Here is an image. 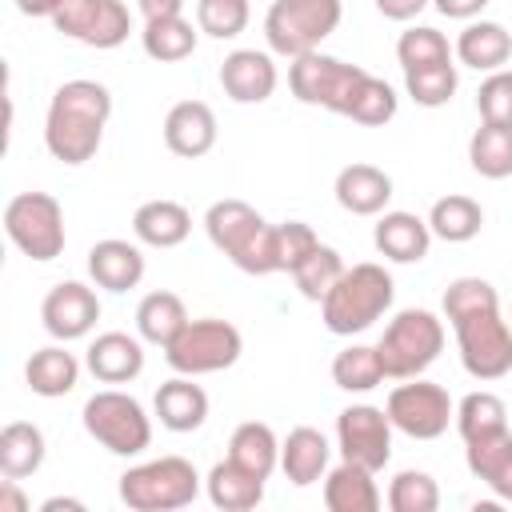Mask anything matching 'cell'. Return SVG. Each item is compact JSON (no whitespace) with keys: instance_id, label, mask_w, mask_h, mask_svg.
I'll use <instances>...</instances> for the list:
<instances>
[{"instance_id":"cell-1","label":"cell","mask_w":512,"mask_h":512,"mask_svg":"<svg viewBox=\"0 0 512 512\" xmlns=\"http://www.w3.org/2000/svg\"><path fill=\"white\" fill-rule=\"evenodd\" d=\"M444 316L456 332L460 364L472 380L512 372V324L500 316V296L480 276H460L444 288Z\"/></svg>"},{"instance_id":"cell-2","label":"cell","mask_w":512,"mask_h":512,"mask_svg":"<svg viewBox=\"0 0 512 512\" xmlns=\"http://www.w3.org/2000/svg\"><path fill=\"white\" fill-rule=\"evenodd\" d=\"M112 116V92L100 80H68L52 92L44 116V148L60 164H84L100 152Z\"/></svg>"},{"instance_id":"cell-3","label":"cell","mask_w":512,"mask_h":512,"mask_svg":"<svg viewBox=\"0 0 512 512\" xmlns=\"http://www.w3.org/2000/svg\"><path fill=\"white\" fill-rule=\"evenodd\" d=\"M204 232L216 252H224L240 272L248 276H272L276 272V224H268L252 204L244 200H216L204 212Z\"/></svg>"},{"instance_id":"cell-4","label":"cell","mask_w":512,"mask_h":512,"mask_svg":"<svg viewBox=\"0 0 512 512\" xmlns=\"http://www.w3.org/2000/svg\"><path fill=\"white\" fill-rule=\"evenodd\" d=\"M392 296H396V284L384 264H372V260L352 264L332 284V292L320 300L324 328L332 336H356V332L372 328L392 308Z\"/></svg>"},{"instance_id":"cell-5","label":"cell","mask_w":512,"mask_h":512,"mask_svg":"<svg viewBox=\"0 0 512 512\" xmlns=\"http://www.w3.org/2000/svg\"><path fill=\"white\" fill-rule=\"evenodd\" d=\"M376 352H380V364H384L388 380L424 376L436 364V356L444 352V320L428 308H404L380 332Z\"/></svg>"},{"instance_id":"cell-6","label":"cell","mask_w":512,"mask_h":512,"mask_svg":"<svg viewBox=\"0 0 512 512\" xmlns=\"http://www.w3.org/2000/svg\"><path fill=\"white\" fill-rule=\"evenodd\" d=\"M200 496V472L184 456H156L120 476V500L132 512H176Z\"/></svg>"},{"instance_id":"cell-7","label":"cell","mask_w":512,"mask_h":512,"mask_svg":"<svg viewBox=\"0 0 512 512\" xmlns=\"http://www.w3.org/2000/svg\"><path fill=\"white\" fill-rule=\"evenodd\" d=\"M340 0H272L264 16V36L276 56H308L340 28Z\"/></svg>"},{"instance_id":"cell-8","label":"cell","mask_w":512,"mask_h":512,"mask_svg":"<svg viewBox=\"0 0 512 512\" xmlns=\"http://www.w3.org/2000/svg\"><path fill=\"white\" fill-rule=\"evenodd\" d=\"M244 352V336L236 324L220 320V316H200L188 320L168 344H164V360L172 372L180 376H208V372H224L240 360Z\"/></svg>"},{"instance_id":"cell-9","label":"cell","mask_w":512,"mask_h":512,"mask_svg":"<svg viewBox=\"0 0 512 512\" xmlns=\"http://www.w3.org/2000/svg\"><path fill=\"white\" fill-rule=\"evenodd\" d=\"M80 420H84V432L112 456H140L152 444V420H148L144 404L120 388L92 392L84 400Z\"/></svg>"},{"instance_id":"cell-10","label":"cell","mask_w":512,"mask_h":512,"mask_svg":"<svg viewBox=\"0 0 512 512\" xmlns=\"http://www.w3.org/2000/svg\"><path fill=\"white\" fill-rule=\"evenodd\" d=\"M4 232L28 260H56L64 252V208L48 192H20L4 204Z\"/></svg>"},{"instance_id":"cell-11","label":"cell","mask_w":512,"mask_h":512,"mask_svg":"<svg viewBox=\"0 0 512 512\" xmlns=\"http://www.w3.org/2000/svg\"><path fill=\"white\" fill-rule=\"evenodd\" d=\"M368 72L360 64H348V60H336V56H324L320 48L308 52V56H296L288 64V88L300 104H312V108H328L336 116H348V104L360 88Z\"/></svg>"},{"instance_id":"cell-12","label":"cell","mask_w":512,"mask_h":512,"mask_svg":"<svg viewBox=\"0 0 512 512\" xmlns=\"http://www.w3.org/2000/svg\"><path fill=\"white\" fill-rule=\"evenodd\" d=\"M388 420L396 432L412 436V440H436L448 432V424L456 420V404L448 396V388L432 384V380H404L388 392V404H384Z\"/></svg>"},{"instance_id":"cell-13","label":"cell","mask_w":512,"mask_h":512,"mask_svg":"<svg viewBox=\"0 0 512 512\" xmlns=\"http://www.w3.org/2000/svg\"><path fill=\"white\" fill-rule=\"evenodd\" d=\"M52 24L88 48H120L132 32V12L124 0H64Z\"/></svg>"},{"instance_id":"cell-14","label":"cell","mask_w":512,"mask_h":512,"mask_svg":"<svg viewBox=\"0 0 512 512\" xmlns=\"http://www.w3.org/2000/svg\"><path fill=\"white\" fill-rule=\"evenodd\" d=\"M336 448L344 460L380 472L392 460V420L376 404H348L336 416Z\"/></svg>"},{"instance_id":"cell-15","label":"cell","mask_w":512,"mask_h":512,"mask_svg":"<svg viewBox=\"0 0 512 512\" xmlns=\"http://www.w3.org/2000/svg\"><path fill=\"white\" fill-rule=\"evenodd\" d=\"M40 320H44V332L52 336V340H80V336H88L92 328H96V320H100V300H96V292L88 288V284H80V280H60L48 296H44V304H40Z\"/></svg>"},{"instance_id":"cell-16","label":"cell","mask_w":512,"mask_h":512,"mask_svg":"<svg viewBox=\"0 0 512 512\" xmlns=\"http://www.w3.org/2000/svg\"><path fill=\"white\" fill-rule=\"evenodd\" d=\"M276 84H280V72H276V64H272L268 52L236 48L220 64V88L236 104H264L276 92Z\"/></svg>"},{"instance_id":"cell-17","label":"cell","mask_w":512,"mask_h":512,"mask_svg":"<svg viewBox=\"0 0 512 512\" xmlns=\"http://www.w3.org/2000/svg\"><path fill=\"white\" fill-rule=\"evenodd\" d=\"M164 144L184 160H200L216 144V112L204 100H180L164 116Z\"/></svg>"},{"instance_id":"cell-18","label":"cell","mask_w":512,"mask_h":512,"mask_svg":"<svg viewBox=\"0 0 512 512\" xmlns=\"http://www.w3.org/2000/svg\"><path fill=\"white\" fill-rule=\"evenodd\" d=\"M372 244L392 264H420L432 248V228L416 212H380L372 228Z\"/></svg>"},{"instance_id":"cell-19","label":"cell","mask_w":512,"mask_h":512,"mask_svg":"<svg viewBox=\"0 0 512 512\" xmlns=\"http://www.w3.org/2000/svg\"><path fill=\"white\" fill-rule=\"evenodd\" d=\"M336 204L352 216H380L388 212V200H392V176L376 164H348L336 172Z\"/></svg>"},{"instance_id":"cell-20","label":"cell","mask_w":512,"mask_h":512,"mask_svg":"<svg viewBox=\"0 0 512 512\" xmlns=\"http://www.w3.org/2000/svg\"><path fill=\"white\" fill-rule=\"evenodd\" d=\"M84 364L100 384H128L144 372V344L128 332H100L88 344Z\"/></svg>"},{"instance_id":"cell-21","label":"cell","mask_w":512,"mask_h":512,"mask_svg":"<svg viewBox=\"0 0 512 512\" xmlns=\"http://www.w3.org/2000/svg\"><path fill=\"white\" fill-rule=\"evenodd\" d=\"M88 276L104 292H128L144 280V252L128 240H116V236L96 240L88 248Z\"/></svg>"},{"instance_id":"cell-22","label":"cell","mask_w":512,"mask_h":512,"mask_svg":"<svg viewBox=\"0 0 512 512\" xmlns=\"http://www.w3.org/2000/svg\"><path fill=\"white\" fill-rule=\"evenodd\" d=\"M328 460H332V444L320 428H292L284 440H280V472L296 484V488H308L316 480L328 476Z\"/></svg>"},{"instance_id":"cell-23","label":"cell","mask_w":512,"mask_h":512,"mask_svg":"<svg viewBox=\"0 0 512 512\" xmlns=\"http://www.w3.org/2000/svg\"><path fill=\"white\" fill-rule=\"evenodd\" d=\"M324 504L328 512H376L384 504L376 488V472L352 460H340L324 476Z\"/></svg>"},{"instance_id":"cell-24","label":"cell","mask_w":512,"mask_h":512,"mask_svg":"<svg viewBox=\"0 0 512 512\" xmlns=\"http://www.w3.org/2000/svg\"><path fill=\"white\" fill-rule=\"evenodd\" d=\"M160 424L168 432H196L204 420H208V392L200 384H192V376H172L156 388V400H152Z\"/></svg>"},{"instance_id":"cell-25","label":"cell","mask_w":512,"mask_h":512,"mask_svg":"<svg viewBox=\"0 0 512 512\" xmlns=\"http://www.w3.org/2000/svg\"><path fill=\"white\" fill-rule=\"evenodd\" d=\"M460 64L476 68V72H496L512 60V32L496 20H472L460 36H456V48Z\"/></svg>"},{"instance_id":"cell-26","label":"cell","mask_w":512,"mask_h":512,"mask_svg":"<svg viewBox=\"0 0 512 512\" xmlns=\"http://www.w3.org/2000/svg\"><path fill=\"white\" fill-rule=\"evenodd\" d=\"M132 232L148 248H176L192 232V212L176 200H148L132 216Z\"/></svg>"},{"instance_id":"cell-27","label":"cell","mask_w":512,"mask_h":512,"mask_svg":"<svg viewBox=\"0 0 512 512\" xmlns=\"http://www.w3.org/2000/svg\"><path fill=\"white\" fill-rule=\"evenodd\" d=\"M24 380L44 400L68 396L76 388V380H80V360L64 348V340L60 344H48V348H36L28 356V364H24Z\"/></svg>"},{"instance_id":"cell-28","label":"cell","mask_w":512,"mask_h":512,"mask_svg":"<svg viewBox=\"0 0 512 512\" xmlns=\"http://www.w3.org/2000/svg\"><path fill=\"white\" fill-rule=\"evenodd\" d=\"M204 488H208V500L224 512H248L264 500V480L252 476L248 468H240L228 456L220 464H212V472L204 476Z\"/></svg>"},{"instance_id":"cell-29","label":"cell","mask_w":512,"mask_h":512,"mask_svg":"<svg viewBox=\"0 0 512 512\" xmlns=\"http://www.w3.org/2000/svg\"><path fill=\"white\" fill-rule=\"evenodd\" d=\"M44 432L32 420H12L0 428V476L8 480H24L32 472H40L44 464Z\"/></svg>"},{"instance_id":"cell-30","label":"cell","mask_w":512,"mask_h":512,"mask_svg":"<svg viewBox=\"0 0 512 512\" xmlns=\"http://www.w3.org/2000/svg\"><path fill=\"white\" fill-rule=\"evenodd\" d=\"M228 460H236L240 468H248L260 480H268L280 468V440L264 420H244V424H236V432L228 440Z\"/></svg>"},{"instance_id":"cell-31","label":"cell","mask_w":512,"mask_h":512,"mask_svg":"<svg viewBox=\"0 0 512 512\" xmlns=\"http://www.w3.org/2000/svg\"><path fill=\"white\" fill-rule=\"evenodd\" d=\"M196 40H200V28H192V20H184V16H156V20H144V32H140V44H144V52H148L156 64L188 60V56L196 52Z\"/></svg>"},{"instance_id":"cell-32","label":"cell","mask_w":512,"mask_h":512,"mask_svg":"<svg viewBox=\"0 0 512 512\" xmlns=\"http://www.w3.org/2000/svg\"><path fill=\"white\" fill-rule=\"evenodd\" d=\"M428 228H432V236H440L448 244H468L484 228V208L472 196H460V192L440 196L428 212Z\"/></svg>"},{"instance_id":"cell-33","label":"cell","mask_w":512,"mask_h":512,"mask_svg":"<svg viewBox=\"0 0 512 512\" xmlns=\"http://www.w3.org/2000/svg\"><path fill=\"white\" fill-rule=\"evenodd\" d=\"M188 324V308H184V300L176 296V292H148L140 304H136V332H140V340H148V344H168L180 328Z\"/></svg>"},{"instance_id":"cell-34","label":"cell","mask_w":512,"mask_h":512,"mask_svg":"<svg viewBox=\"0 0 512 512\" xmlns=\"http://www.w3.org/2000/svg\"><path fill=\"white\" fill-rule=\"evenodd\" d=\"M468 164L472 172H480L484 180H504L512 176V128L508 124H488L480 120V128L468 140Z\"/></svg>"},{"instance_id":"cell-35","label":"cell","mask_w":512,"mask_h":512,"mask_svg":"<svg viewBox=\"0 0 512 512\" xmlns=\"http://www.w3.org/2000/svg\"><path fill=\"white\" fill-rule=\"evenodd\" d=\"M388 376H384V364H380V352L376 344H348L336 352L332 360V384L344 388V392H372L380 388Z\"/></svg>"},{"instance_id":"cell-36","label":"cell","mask_w":512,"mask_h":512,"mask_svg":"<svg viewBox=\"0 0 512 512\" xmlns=\"http://www.w3.org/2000/svg\"><path fill=\"white\" fill-rule=\"evenodd\" d=\"M504 428H508V408L496 392H468L456 404V432L464 444L492 436V432H504Z\"/></svg>"},{"instance_id":"cell-37","label":"cell","mask_w":512,"mask_h":512,"mask_svg":"<svg viewBox=\"0 0 512 512\" xmlns=\"http://www.w3.org/2000/svg\"><path fill=\"white\" fill-rule=\"evenodd\" d=\"M288 276L296 280V288H300L304 300H316V304H320V300L332 292V284L344 276V260H340V252H336L332 244H316Z\"/></svg>"},{"instance_id":"cell-38","label":"cell","mask_w":512,"mask_h":512,"mask_svg":"<svg viewBox=\"0 0 512 512\" xmlns=\"http://www.w3.org/2000/svg\"><path fill=\"white\" fill-rule=\"evenodd\" d=\"M396 108H400L396 88H392L388 80H380V76L368 72V76L360 80L352 104H348V120H356V124H364V128H380V124H388V120L396 116Z\"/></svg>"},{"instance_id":"cell-39","label":"cell","mask_w":512,"mask_h":512,"mask_svg":"<svg viewBox=\"0 0 512 512\" xmlns=\"http://www.w3.org/2000/svg\"><path fill=\"white\" fill-rule=\"evenodd\" d=\"M460 76H456V64L444 60V64H424V68H408L404 72V92L420 104V108H440L452 100Z\"/></svg>"},{"instance_id":"cell-40","label":"cell","mask_w":512,"mask_h":512,"mask_svg":"<svg viewBox=\"0 0 512 512\" xmlns=\"http://www.w3.org/2000/svg\"><path fill=\"white\" fill-rule=\"evenodd\" d=\"M388 508L392 512H436L440 508V484L420 468H404L388 484Z\"/></svg>"},{"instance_id":"cell-41","label":"cell","mask_w":512,"mask_h":512,"mask_svg":"<svg viewBox=\"0 0 512 512\" xmlns=\"http://www.w3.org/2000/svg\"><path fill=\"white\" fill-rule=\"evenodd\" d=\"M396 60H400L404 72H408V68H424V64H444V60H452V44H448L444 32H436V28H428V24H416V28L400 32V40H396Z\"/></svg>"},{"instance_id":"cell-42","label":"cell","mask_w":512,"mask_h":512,"mask_svg":"<svg viewBox=\"0 0 512 512\" xmlns=\"http://www.w3.org/2000/svg\"><path fill=\"white\" fill-rule=\"evenodd\" d=\"M248 0H196V28L212 40H232L248 28Z\"/></svg>"},{"instance_id":"cell-43","label":"cell","mask_w":512,"mask_h":512,"mask_svg":"<svg viewBox=\"0 0 512 512\" xmlns=\"http://www.w3.org/2000/svg\"><path fill=\"white\" fill-rule=\"evenodd\" d=\"M476 112L488 124H508L512 128V72L496 68L484 76V84L476 88Z\"/></svg>"},{"instance_id":"cell-44","label":"cell","mask_w":512,"mask_h":512,"mask_svg":"<svg viewBox=\"0 0 512 512\" xmlns=\"http://www.w3.org/2000/svg\"><path fill=\"white\" fill-rule=\"evenodd\" d=\"M272 244H276V272H292L320 244V236L304 220H284V224H276V240Z\"/></svg>"},{"instance_id":"cell-45","label":"cell","mask_w":512,"mask_h":512,"mask_svg":"<svg viewBox=\"0 0 512 512\" xmlns=\"http://www.w3.org/2000/svg\"><path fill=\"white\" fill-rule=\"evenodd\" d=\"M372 4H376V12H380V16H388V20H400V24H404V20H416L432 0H372Z\"/></svg>"},{"instance_id":"cell-46","label":"cell","mask_w":512,"mask_h":512,"mask_svg":"<svg viewBox=\"0 0 512 512\" xmlns=\"http://www.w3.org/2000/svg\"><path fill=\"white\" fill-rule=\"evenodd\" d=\"M432 4H436V12L448 16V20H472V16H480L492 0H432Z\"/></svg>"},{"instance_id":"cell-47","label":"cell","mask_w":512,"mask_h":512,"mask_svg":"<svg viewBox=\"0 0 512 512\" xmlns=\"http://www.w3.org/2000/svg\"><path fill=\"white\" fill-rule=\"evenodd\" d=\"M20 480H8L4 476V484H0V512H28L32 504H28V496L16 488Z\"/></svg>"},{"instance_id":"cell-48","label":"cell","mask_w":512,"mask_h":512,"mask_svg":"<svg viewBox=\"0 0 512 512\" xmlns=\"http://www.w3.org/2000/svg\"><path fill=\"white\" fill-rule=\"evenodd\" d=\"M140 12H144V20H156V16H180V12H184V0H140Z\"/></svg>"},{"instance_id":"cell-49","label":"cell","mask_w":512,"mask_h":512,"mask_svg":"<svg viewBox=\"0 0 512 512\" xmlns=\"http://www.w3.org/2000/svg\"><path fill=\"white\" fill-rule=\"evenodd\" d=\"M60 4H64V0H16V8H20L24 16H48V20L60 12Z\"/></svg>"},{"instance_id":"cell-50","label":"cell","mask_w":512,"mask_h":512,"mask_svg":"<svg viewBox=\"0 0 512 512\" xmlns=\"http://www.w3.org/2000/svg\"><path fill=\"white\" fill-rule=\"evenodd\" d=\"M60 508H72V512H80L84 504H80V500H72V496H52V500H44V504H40V512H60Z\"/></svg>"},{"instance_id":"cell-51","label":"cell","mask_w":512,"mask_h":512,"mask_svg":"<svg viewBox=\"0 0 512 512\" xmlns=\"http://www.w3.org/2000/svg\"><path fill=\"white\" fill-rule=\"evenodd\" d=\"M492 492H496V496H500V500H508V504H512V464H508V472H504V476H500V484H496V488H492Z\"/></svg>"}]
</instances>
